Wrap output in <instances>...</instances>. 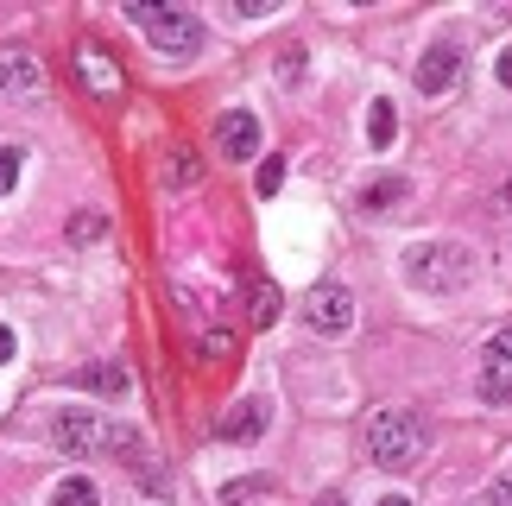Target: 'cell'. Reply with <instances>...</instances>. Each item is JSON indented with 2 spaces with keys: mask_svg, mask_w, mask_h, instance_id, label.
<instances>
[{
  "mask_svg": "<svg viewBox=\"0 0 512 506\" xmlns=\"http://www.w3.org/2000/svg\"><path fill=\"white\" fill-rule=\"evenodd\" d=\"M76 76H83V89L89 95H121V64L114 57H102V45H76Z\"/></svg>",
  "mask_w": 512,
  "mask_h": 506,
  "instance_id": "11",
  "label": "cell"
},
{
  "mask_svg": "<svg viewBox=\"0 0 512 506\" xmlns=\"http://www.w3.org/2000/svg\"><path fill=\"white\" fill-rule=\"evenodd\" d=\"M475 393H481L487 405H506V399H512V329H494V336H487Z\"/></svg>",
  "mask_w": 512,
  "mask_h": 506,
  "instance_id": "6",
  "label": "cell"
},
{
  "mask_svg": "<svg viewBox=\"0 0 512 506\" xmlns=\"http://www.w3.org/2000/svg\"><path fill=\"white\" fill-rule=\"evenodd\" d=\"M468 279H475V247L462 241H418L405 253V285L424 298H456Z\"/></svg>",
  "mask_w": 512,
  "mask_h": 506,
  "instance_id": "1",
  "label": "cell"
},
{
  "mask_svg": "<svg viewBox=\"0 0 512 506\" xmlns=\"http://www.w3.org/2000/svg\"><path fill=\"white\" fill-rule=\"evenodd\" d=\"M13 348H19V342H13V329H7V323H0V367H7V361H13Z\"/></svg>",
  "mask_w": 512,
  "mask_h": 506,
  "instance_id": "26",
  "label": "cell"
},
{
  "mask_svg": "<svg viewBox=\"0 0 512 506\" xmlns=\"http://www.w3.org/2000/svg\"><path fill=\"white\" fill-rule=\"evenodd\" d=\"M279 184H285V159H266L260 178H253V190H260V197H279Z\"/></svg>",
  "mask_w": 512,
  "mask_h": 506,
  "instance_id": "20",
  "label": "cell"
},
{
  "mask_svg": "<svg viewBox=\"0 0 512 506\" xmlns=\"http://www.w3.org/2000/svg\"><path fill=\"white\" fill-rule=\"evenodd\" d=\"M272 494V475H247V481H228L222 488V506H241V500H266Z\"/></svg>",
  "mask_w": 512,
  "mask_h": 506,
  "instance_id": "17",
  "label": "cell"
},
{
  "mask_svg": "<svg viewBox=\"0 0 512 506\" xmlns=\"http://www.w3.org/2000/svg\"><path fill=\"white\" fill-rule=\"evenodd\" d=\"M272 431V405L266 399H234L222 418H215V437L222 443H260Z\"/></svg>",
  "mask_w": 512,
  "mask_h": 506,
  "instance_id": "8",
  "label": "cell"
},
{
  "mask_svg": "<svg viewBox=\"0 0 512 506\" xmlns=\"http://www.w3.org/2000/svg\"><path fill=\"white\" fill-rule=\"evenodd\" d=\"M279 310H285L279 285H272V279H247V317H253V323L272 329V323H279Z\"/></svg>",
  "mask_w": 512,
  "mask_h": 506,
  "instance_id": "12",
  "label": "cell"
},
{
  "mask_svg": "<svg viewBox=\"0 0 512 506\" xmlns=\"http://www.w3.org/2000/svg\"><path fill=\"white\" fill-rule=\"evenodd\" d=\"M215 152L222 159H253L260 152V114H247V108L215 114Z\"/></svg>",
  "mask_w": 512,
  "mask_h": 506,
  "instance_id": "9",
  "label": "cell"
},
{
  "mask_svg": "<svg viewBox=\"0 0 512 506\" xmlns=\"http://www.w3.org/2000/svg\"><path fill=\"white\" fill-rule=\"evenodd\" d=\"M317 506H348V500H342V494H323V500H317Z\"/></svg>",
  "mask_w": 512,
  "mask_h": 506,
  "instance_id": "29",
  "label": "cell"
},
{
  "mask_svg": "<svg viewBox=\"0 0 512 506\" xmlns=\"http://www.w3.org/2000/svg\"><path fill=\"white\" fill-rule=\"evenodd\" d=\"M102 494H95V481H83V475H70V481H57V494H51V506H95Z\"/></svg>",
  "mask_w": 512,
  "mask_h": 506,
  "instance_id": "16",
  "label": "cell"
},
{
  "mask_svg": "<svg viewBox=\"0 0 512 506\" xmlns=\"http://www.w3.org/2000/svg\"><path fill=\"white\" fill-rule=\"evenodd\" d=\"M298 70H304V51H298V45H285V57H279V76L291 83V76H298Z\"/></svg>",
  "mask_w": 512,
  "mask_h": 506,
  "instance_id": "23",
  "label": "cell"
},
{
  "mask_svg": "<svg viewBox=\"0 0 512 506\" xmlns=\"http://www.w3.org/2000/svg\"><path fill=\"white\" fill-rule=\"evenodd\" d=\"M19 184V146H0V197Z\"/></svg>",
  "mask_w": 512,
  "mask_h": 506,
  "instance_id": "21",
  "label": "cell"
},
{
  "mask_svg": "<svg viewBox=\"0 0 512 506\" xmlns=\"http://www.w3.org/2000/svg\"><path fill=\"white\" fill-rule=\"evenodd\" d=\"M424 450H430V418L418 405H386L367 424V456L380 469H411V462H424Z\"/></svg>",
  "mask_w": 512,
  "mask_h": 506,
  "instance_id": "2",
  "label": "cell"
},
{
  "mask_svg": "<svg viewBox=\"0 0 512 506\" xmlns=\"http://www.w3.org/2000/svg\"><path fill=\"white\" fill-rule=\"evenodd\" d=\"M127 19L133 26H146V38H152V51H165V57H196L203 51V19L196 13H177V7H127Z\"/></svg>",
  "mask_w": 512,
  "mask_h": 506,
  "instance_id": "3",
  "label": "cell"
},
{
  "mask_svg": "<svg viewBox=\"0 0 512 506\" xmlns=\"http://www.w3.org/2000/svg\"><path fill=\"white\" fill-rule=\"evenodd\" d=\"M304 317H310V329H317V336H348V329H354V291H348V285H336V279L310 285Z\"/></svg>",
  "mask_w": 512,
  "mask_h": 506,
  "instance_id": "5",
  "label": "cell"
},
{
  "mask_svg": "<svg viewBox=\"0 0 512 506\" xmlns=\"http://www.w3.org/2000/svg\"><path fill=\"white\" fill-rule=\"evenodd\" d=\"M95 235H102V216H76L70 222V241H95Z\"/></svg>",
  "mask_w": 512,
  "mask_h": 506,
  "instance_id": "22",
  "label": "cell"
},
{
  "mask_svg": "<svg viewBox=\"0 0 512 506\" xmlns=\"http://www.w3.org/2000/svg\"><path fill=\"white\" fill-rule=\"evenodd\" d=\"M196 178H203V159H196L190 146H177L171 159H165V184H171V190H190Z\"/></svg>",
  "mask_w": 512,
  "mask_h": 506,
  "instance_id": "15",
  "label": "cell"
},
{
  "mask_svg": "<svg viewBox=\"0 0 512 506\" xmlns=\"http://www.w3.org/2000/svg\"><path fill=\"white\" fill-rule=\"evenodd\" d=\"M373 506H411V500L405 494H386V500H373Z\"/></svg>",
  "mask_w": 512,
  "mask_h": 506,
  "instance_id": "28",
  "label": "cell"
},
{
  "mask_svg": "<svg viewBox=\"0 0 512 506\" xmlns=\"http://www.w3.org/2000/svg\"><path fill=\"white\" fill-rule=\"evenodd\" d=\"M494 209H500V216H512V184H500V197H494Z\"/></svg>",
  "mask_w": 512,
  "mask_h": 506,
  "instance_id": "27",
  "label": "cell"
},
{
  "mask_svg": "<svg viewBox=\"0 0 512 506\" xmlns=\"http://www.w3.org/2000/svg\"><path fill=\"white\" fill-rule=\"evenodd\" d=\"M487 506H512V475H506V481H494V488H487Z\"/></svg>",
  "mask_w": 512,
  "mask_h": 506,
  "instance_id": "24",
  "label": "cell"
},
{
  "mask_svg": "<svg viewBox=\"0 0 512 506\" xmlns=\"http://www.w3.org/2000/svg\"><path fill=\"white\" fill-rule=\"evenodd\" d=\"M481 506H487V500H481Z\"/></svg>",
  "mask_w": 512,
  "mask_h": 506,
  "instance_id": "30",
  "label": "cell"
},
{
  "mask_svg": "<svg viewBox=\"0 0 512 506\" xmlns=\"http://www.w3.org/2000/svg\"><path fill=\"white\" fill-rule=\"evenodd\" d=\"M494 76H500V83H506V89H512V45H506V51H500V57H494Z\"/></svg>",
  "mask_w": 512,
  "mask_h": 506,
  "instance_id": "25",
  "label": "cell"
},
{
  "mask_svg": "<svg viewBox=\"0 0 512 506\" xmlns=\"http://www.w3.org/2000/svg\"><path fill=\"white\" fill-rule=\"evenodd\" d=\"M392 133H399V114H392V102H373V121H367V140L373 146H392Z\"/></svg>",
  "mask_w": 512,
  "mask_h": 506,
  "instance_id": "18",
  "label": "cell"
},
{
  "mask_svg": "<svg viewBox=\"0 0 512 506\" xmlns=\"http://www.w3.org/2000/svg\"><path fill=\"white\" fill-rule=\"evenodd\" d=\"M76 386H83V393H127V367L121 361H89V367H76Z\"/></svg>",
  "mask_w": 512,
  "mask_h": 506,
  "instance_id": "13",
  "label": "cell"
},
{
  "mask_svg": "<svg viewBox=\"0 0 512 506\" xmlns=\"http://www.w3.org/2000/svg\"><path fill=\"white\" fill-rule=\"evenodd\" d=\"M38 95H45V70H38V57L7 45V51H0V102H38Z\"/></svg>",
  "mask_w": 512,
  "mask_h": 506,
  "instance_id": "7",
  "label": "cell"
},
{
  "mask_svg": "<svg viewBox=\"0 0 512 506\" xmlns=\"http://www.w3.org/2000/svg\"><path fill=\"white\" fill-rule=\"evenodd\" d=\"M405 197H411V184H405V178H373V184H361V197H354V203L373 209V216H386V209H399Z\"/></svg>",
  "mask_w": 512,
  "mask_h": 506,
  "instance_id": "14",
  "label": "cell"
},
{
  "mask_svg": "<svg viewBox=\"0 0 512 506\" xmlns=\"http://www.w3.org/2000/svg\"><path fill=\"white\" fill-rule=\"evenodd\" d=\"M51 437H57V450H64V456H108L114 424H108V418H95L89 405H70V412H57Z\"/></svg>",
  "mask_w": 512,
  "mask_h": 506,
  "instance_id": "4",
  "label": "cell"
},
{
  "mask_svg": "<svg viewBox=\"0 0 512 506\" xmlns=\"http://www.w3.org/2000/svg\"><path fill=\"white\" fill-rule=\"evenodd\" d=\"M411 83H418L424 95L456 89V83H462V51H456V45H430V51L418 57V70H411Z\"/></svg>",
  "mask_w": 512,
  "mask_h": 506,
  "instance_id": "10",
  "label": "cell"
},
{
  "mask_svg": "<svg viewBox=\"0 0 512 506\" xmlns=\"http://www.w3.org/2000/svg\"><path fill=\"white\" fill-rule=\"evenodd\" d=\"M234 355V336H228V329H209V336H196V361H228Z\"/></svg>",
  "mask_w": 512,
  "mask_h": 506,
  "instance_id": "19",
  "label": "cell"
}]
</instances>
